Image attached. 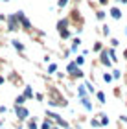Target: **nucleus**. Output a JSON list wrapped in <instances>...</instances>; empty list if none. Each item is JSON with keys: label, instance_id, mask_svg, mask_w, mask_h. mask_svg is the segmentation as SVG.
Instances as JSON below:
<instances>
[{"label": "nucleus", "instance_id": "1", "mask_svg": "<svg viewBox=\"0 0 127 129\" xmlns=\"http://www.w3.org/2000/svg\"><path fill=\"white\" fill-rule=\"evenodd\" d=\"M28 109H24V107H20V105H17V116H19L20 120H26L28 118Z\"/></svg>", "mask_w": 127, "mask_h": 129}, {"label": "nucleus", "instance_id": "2", "mask_svg": "<svg viewBox=\"0 0 127 129\" xmlns=\"http://www.w3.org/2000/svg\"><path fill=\"white\" fill-rule=\"evenodd\" d=\"M8 22H9V30H19V24H17V17H9L8 19Z\"/></svg>", "mask_w": 127, "mask_h": 129}, {"label": "nucleus", "instance_id": "3", "mask_svg": "<svg viewBox=\"0 0 127 129\" xmlns=\"http://www.w3.org/2000/svg\"><path fill=\"white\" fill-rule=\"evenodd\" d=\"M111 15L114 17V19H120V17H122V11H120L118 8H112L111 9Z\"/></svg>", "mask_w": 127, "mask_h": 129}, {"label": "nucleus", "instance_id": "4", "mask_svg": "<svg viewBox=\"0 0 127 129\" xmlns=\"http://www.w3.org/2000/svg\"><path fill=\"white\" fill-rule=\"evenodd\" d=\"M11 43H13V46H15V48H17V50H20V52H22V50H24V46H22V44L19 43V41H11Z\"/></svg>", "mask_w": 127, "mask_h": 129}, {"label": "nucleus", "instance_id": "5", "mask_svg": "<svg viewBox=\"0 0 127 129\" xmlns=\"http://www.w3.org/2000/svg\"><path fill=\"white\" fill-rule=\"evenodd\" d=\"M31 96H33L31 89H30V87H26V90H24V98H31Z\"/></svg>", "mask_w": 127, "mask_h": 129}, {"label": "nucleus", "instance_id": "6", "mask_svg": "<svg viewBox=\"0 0 127 129\" xmlns=\"http://www.w3.org/2000/svg\"><path fill=\"white\" fill-rule=\"evenodd\" d=\"M24 102H26V98H24V96H19V98H17V105H22Z\"/></svg>", "mask_w": 127, "mask_h": 129}, {"label": "nucleus", "instance_id": "7", "mask_svg": "<svg viewBox=\"0 0 127 129\" xmlns=\"http://www.w3.org/2000/svg\"><path fill=\"white\" fill-rule=\"evenodd\" d=\"M48 70H50V74H54L55 70H57V64H50V68H48Z\"/></svg>", "mask_w": 127, "mask_h": 129}, {"label": "nucleus", "instance_id": "8", "mask_svg": "<svg viewBox=\"0 0 127 129\" xmlns=\"http://www.w3.org/2000/svg\"><path fill=\"white\" fill-rule=\"evenodd\" d=\"M28 125H30V129H37V125H35V122H33V120L28 122Z\"/></svg>", "mask_w": 127, "mask_h": 129}, {"label": "nucleus", "instance_id": "9", "mask_svg": "<svg viewBox=\"0 0 127 129\" xmlns=\"http://www.w3.org/2000/svg\"><path fill=\"white\" fill-rule=\"evenodd\" d=\"M98 98H100V102H103V100H105V96H103V92H98Z\"/></svg>", "mask_w": 127, "mask_h": 129}, {"label": "nucleus", "instance_id": "10", "mask_svg": "<svg viewBox=\"0 0 127 129\" xmlns=\"http://www.w3.org/2000/svg\"><path fill=\"white\" fill-rule=\"evenodd\" d=\"M66 2H68V0H59V6H65Z\"/></svg>", "mask_w": 127, "mask_h": 129}, {"label": "nucleus", "instance_id": "11", "mask_svg": "<svg viewBox=\"0 0 127 129\" xmlns=\"http://www.w3.org/2000/svg\"><path fill=\"white\" fill-rule=\"evenodd\" d=\"M4 83V78H2V76H0V85H2Z\"/></svg>", "mask_w": 127, "mask_h": 129}, {"label": "nucleus", "instance_id": "12", "mask_svg": "<svg viewBox=\"0 0 127 129\" xmlns=\"http://www.w3.org/2000/svg\"><path fill=\"white\" fill-rule=\"evenodd\" d=\"M105 2H107V0H101V4H105Z\"/></svg>", "mask_w": 127, "mask_h": 129}, {"label": "nucleus", "instance_id": "13", "mask_svg": "<svg viewBox=\"0 0 127 129\" xmlns=\"http://www.w3.org/2000/svg\"><path fill=\"white\" fill-rule=\"evenodd\" d=\"M120 2H127V0H120Z\"/></svg>", "mask_w": 127, "mask_h": 129}, {"label": "nucleus", "instance_id": "14", "mask_svg": "<svg viewBox=\"0 0 127 129\" xmlns=\"http://www.w3.org/2000/svg\"><path fill=\"white\" fill-rule=\"evenodd\" d=\"M125 55H127V50H125Z\"/></svg>", "mask_w": 127, "mask_h": 129}, {"label": "nucleus", "instance_id": "15", "mask_svg": "<svg viewBox=\"0 0 127 129\" xmlns=\"http://www.w3.org/2000/svg\"><path fill=\"white\" fill-rule=\"evenodd\" d=\"M54 129H59V127H54Z\"/></svg>", "mask_w": 127, "mask_h": 129}]
</instances>
